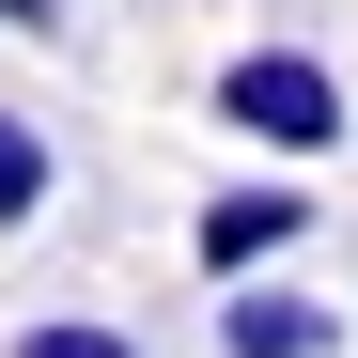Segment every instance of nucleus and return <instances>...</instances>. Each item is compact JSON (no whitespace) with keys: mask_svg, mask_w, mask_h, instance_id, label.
I'll return each instance as SVG.
<instances>
[{"mask_svg":"<svg viewBox=\"0 0 358 358\" xmlns=\"http://www.w3.org/2000/svg\"><path fill=\"white\" fill-rule=\"evenodd\" d=\"M218 125L265 141L280 171H312V156L343 141V78L312 63V47H234V63H218Z\"/></svg>","mask_w":358,"mask_h":358,"instance_id":"1","label":"nucleus"},{"mask_svg":"<svg viewBox=\"0 0 358 358\" xmlns=\"http://www.w3.org/2000/svg\"><path fill=\"white\" fill-rule=\"evenodd\" d=\"M0 31H63V0H0Z\"/></svg>","mask_w":358,"mask_h":358,"instance_id":"6","label":"nucleus"},{"mask_svg":"<svg viewBox=\"0 0 358 358\" xmlns=\"http://www.w3.org/2000/svg\"><path fill=\"white\" fill-rule=\"evenodd\" d=\"M187 250H203L218 280H265L280 250H312V187H296V171H265V187H218V203L187 218Z\"/></svg>","mask_w":358,"mask_h":358,"instance_id":"2","label":"nucleus"},{"mask_svg":"<svg viewBox=\"0 0 358 358\" xmlns=\"http://www.w3.org/2000/svg\"><path fill=\"white\" fill-rule=\"evenodd\" d=\"M343 312L312 280H218V358H327Z\"/></svg>","mask_w":358,"mask_h":358,"instance_id":"3","label":"nucleus"},{"mask_svg":"<svg viewBox=\"0 0 358 358\" xmlns=\"http://www.w3.org/2000/svg\"><path fill=\"white\" fill-rule=\"evenodd\" d=\"M16 358H141V343L94 327V312H47V327H16Z\"/></svg>","mask_w":358,"mask_h":358,"instance_id":"5","label":"nucleus"},{"mask_svg":"<svg viewBox=\"0 0 358 358\" xmlns=\"http://www.w3.org/2000/svg\"><path fill=\"white\" fill-rule=\"evenodd\" d=\"M47 187H63L47 125H31V109H0V234H31V218H47Z\"/></svg>","mask_w":358,"mask_h":358,"instance_id":"4","label":"nucleus"}]
</instances>
